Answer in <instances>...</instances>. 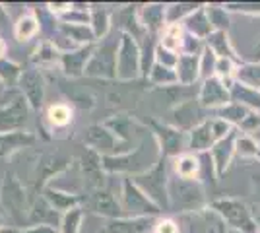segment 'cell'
Listing matches in <instances>:
<instances>
[{
    "label": "cell",
    "instance_id": "obj_8",
    "mask_svg": "<svg viewBox=\"0 0 260 233\" xmlns=\"http://www.w3.org/2000/svg\"><path fill=\"white\" fill-rule=\"evenodd\" d=\"M142 76V49L140 43L128 34H122L117 53V80L130 82Z\"/></svg>",
    "mask_w": 260,
    "mask_h": 233
},
{
    "label": "cell",
    "instance_id": "obj_35",
    "mask_svg": "<svg viewBox=\"0 0 260 233\" xmlns=\"http://www.w3.org/2000/svg\"><path fill=\"white\" fill-rule=\"evenodd\" d=\"M45 117H47V121L53 128H64L74 119V111L66 103H54V105H49Z\"/></svg>",
    "mask_w": 260,
    "mask_h": 233
},
{
    "label": "cell",
    "instance_id": "obj_44",
    "mask_svg": "<svg viewBox=\"0 0 260 233\" xmlns=\"http://www.w3.org/2000/svg\"><path fill=\"white\" fill-rule=\"evenodd\" d=\"M249 113H250V109L231 101L229 105H225L223 109L217 111V119H223V121L229 122L231 126H241V122L249 117Z\"/></svg>",
    "mask_w": 260,
    "mask_h": 233
},
{
    "label": "cell",
    "instance_id": "obj_32",
    "mask_svg": "<svg viewBox=\"0 0 260 233\" xmlns=\"http://www.w3.org/2000/svg\"><path fill=\"white\" fill-rule=\"evenodd\" d=\"M175 175L181 179H198L200 171H202V163H200V155L198 154H183L173 159Z\"/></svg>",
    "mask_w": 260,
    "mask_h": 233
},
{
    "label": "cell",
    "instance_id": "obj_28",
    "mask_svg": "<svg viewBox=\"0 0 260 233\" xmlns=\"http://www.w3.org/2000/svg\"><path fill=\"white\" fill-rule=\"evenodd\" d=\"M89 25H91L98 41L111 34V29H113L111 10L105 4H89Z\"/></svg>",
    "mask_w": 260,
    "mask_h": 233
},
{
    "label": "cell",
    "instance_id": "obj_51",
    "mask_svg": "<svg viewBox=\"0 0 260 233\" xmlns=\"http://www.w3.org/2000/svg\"><path fill=\"white\" fill-rule=\"evenodd\" d=\"M153 233H181V227L179 223L171 220V218H159L157 223H155V229Z\"/></svg>",
    "mask_w": 260,
    "mask_h": 233
},
{
    "label": "cell",
    "instance_id": "obj_36",
    "mask_svg": "<svg viewBox=\"0 0 260 233\" xmlns=\"http://www.w3.org/2000/svg\"><path fill=\"white\" fill-rule=\"evenodd\" d=\"M31 62L35 64V68L39 66H51L54 62H60V53L56 51V47H54L51 41H41V43L37 45V49L33 51L31 55Z\"/></svg>",
    "mask_w": 260,
    "mask_h": 233
},
{
    "label": "cell",
    "instance_id": "obj_14",
    "mask_svg": "<svg viewBox=\"0 0 260 233\" xmlns=\"http://www.w3.org/2000/svg\"><path fill=\"white\" fill-rule=\"evenodd\" d=\"M18 86H20V91L25 97V101L29 103L31 111H39L45 103V80L41 70L35 66L25 68L20 76Z\"/></svg>",
    "mask_w": 260,
    "mask_h": 233
},
{
    "label": "cell",
    "instance_id": "obj_24",
    "mask_svg": "<svg viewBox=\"0 0 260 233\" xmlns=\"http://www.w3.org/2000/svg\"><path fill=\"white\" fill-rule=\"evenodd\" d=\"M216 134H214V126H212V119L204 121L200 126H196L194 130L188 132V150L194 154H208L214 144H216Z\"/></svg>",
    "mask_w": 260,
    "mask_h": 233
},
{
    "label": "cell",
    "instance_id": "obj_62",
    "mask_svg": "<svg viewBox=\"0 0 260 233\" xmlns=\"http://www.w3.org/2000/svg\"><path fill=\"white\" fill-rule=\"evenodd\" d=\"M99 233H107V231H105V229H103V231H99Z\"/></svg>",
    "mask_w": 260,
    "mask_h": 233
},
{
    "label": "cell",
    "instance_id": "obj_63",
    "mask_svg": "<svg viewBox=\"0 0 260 233\" xmlns=\"http://www.w3.org/2000/svg\"><path fill=\"white\" fill-rule=\"evenodd\" d=\"M256 233H260V227H258V231H256Z\"/></svg>",
    "mask_w": 260,
    "mask_h": 233
},
{
    "label": "cell",
    "instance_id": "obj_40",
    "mask_svg": "<svg viewBox=\"0 0 260 233\" xmlns=\"http://www.w3.org/2000/svg\"><path fill=\"white\" fill-rule=\"evenodd\" d=\"M208 20L212 23L214 31H225L228 34L231 27V20H229V10L221 4H206Z\"/></svg>",
    "mask_w": 260,
    "mask_h": 233
},
{
    "label": "cell",
    "instance_id": "obj_45",
    "mask_svg": "<svg viewBox=\"0 0 260 233\" xmlns=\"http://www.w3.org/2000/svg\"><path fill=\"white\" fill-rule=\"evenodd\" d=\"M22 72H23V68L20 66L18 62H14V60L6 58V56L0 58V80L4 82V86H14V84H18Z\"/></svg>",
    "mask_w": 260,
    "mask_h": 233
},
{
    "label": "cell",
    "instance_id": "obj_13",
    "mask_svg": "<svg viewBox=\"0 0 260 233\" xmlns=\"http://www.w3.org/2000/svg\"><path fill=\"white\" fill-rule=\"evenodd\" d=\"M198 101L204 109H223L225 105L231 103V89L221 78H208L202 82V86L198 89Z\"/></svg>",
    "mask_w": 260,
    "mask_h": 233
},
{
    "label": "cell",
    "instance_id": "obj_1",
    "mask_svg": "<svg viewBox=\"0 0 260 233\" xmlns=\"http://www.w3.org/2000/svg\"><path fill=\"white\" fill-rule=\"evenodd\" d=\"M161 159V150L152 132L144 136L136 148H130L128 152L119 155H109L103 157V169L105 173L113 175H124V177H138L148 173L150 169L159 163Z\"/></svg>",
    "mask_w": 260,
    "mask_h": 233
},
{
    "label": "cell",
    "instance_id": "obj_57",
    "mask_svg": "<svg viewBox=\"0 0 260 233\" xmlns=\"http://www.w3.org/2000/svg\"><path fill=\"white\" fill-rule=\"evenodd\" d=\"M216 233H225V225H223L221 222L216 225Z\"/></svg>",
    "mask_w": 260,
    "mask_h": 233
},
{
    "label": "cell",
    "instance_id": "obj_15",
    "mask_svg": "<svg viewBox=\"0 0 260 233\" xmlns=\"http://www.w3.org/2000/svg\"><path fill=\"white\" fill-rule=\"evenodd\" d=\"M87 204L93 214H98L105 220H117V218H124L126 214L120 206V200L111 192L109 189L101 187V189L89 190V198Z\"/></svg>",
    "mask_w": 260,
    "mask_h": 233
},
{
    "label": "cell",
    "instance_id": "obj_52",
    "mask_svg": "<svg viewBox=\"0 0 260 233\" xmlns=\"http://www.w3.org/2000/svg\"><path fill=\"white\" fill-rule=\"evenodd\" d=\"M229 12H243V14H260V4L254 2H243V4H228Z\"/></svg>",
    "mask_w": 260,
    "mask_h": 233
},
{
    "label": "cell",
    "instance_id": "obj_30",
    "mask_svg": "<svg viewBox=\"0 0 260 233\" xmlns=\"http://www.w3.org/2000/svg\"><path fill=\"white\" fill-rule=\"evenodd\" d=\"M204 43H206V47L217 56V58H231V60H235V62H241V58H239L237 53H235L233 45L229 41V35L225 34V31H212Z\"/></svg>",
    "mask_w": 260,
    "mask_h": 233
},
{
    "label": "cell",
    "instance_id": "obj_54",
    "mask_svg": "<svg viewBox=\"0 0 260 233\" xmlns=\"http://www.w3.org/2000/svg\"><path fill=\"white\" fill-rule=\"evenodd\" d=\"M18 233H58L54 227L49 225H29V227H20Z\"/></svg>",
    "mask_w": 260,
    "mask_h": 233
},
{
    "label": "cell",
    "instance_id": "obj_59",
    "mask_svg": "<svg viewBox=\"0 0 260 233\" xmlns=\"http://www.w3.org/2000/svg\"><path fill=\"white\" fill-rule=\"evenodd\" d=\"M225 233H241V231H235V229H229V227H225Z\"/></svg>",
    "mask_w": 260,
    "mask_h": 233
},
{
    "label": "cell",
    "instance_id": "obj_55",
    "mask_svg": "<svg viewBox=\"0 0 260 233\" xmlns=\"http://www.w3.org/2000/svg\"><path fill=\"white\" fill-rule=\"evenodd\" d=\"M8 23H10V14H8V8H4V6L0 4V29L8 27Z\"/></svg>",
    "mask_w": 260,
    "mask_h": 233
},
{
    "label": "cell",
    "instance_id": "obj_61",
    "mask_svg": "<svg viewBox=\"0 0 260 233\" xmlns=\"http://www.w3.org/2000/svg\"><path fill=\"white\" fill-rule=\"evenodd\" d=\"M206 233H216V229H210V231H206Z\"/></svg>",
    "mask_w": 260,
    "mask_h": 233
},
{
    "label": "cell",
    "instance_id": "obj_7",
    "mask_svg": "<svg viewBox=\"0 0 260 233\" xmlns=\"http://www.w3.org/2000/svg\"><path fill=\"white\" fill-rule=\"evenodd\" d=\"M119 200L124 214L132 216V218H140V216H155V218H159V214L163 212L157 204H153L152 200L142 192L140 187L130 177H122V181H120Z\"/></svg>",
    "mask_w": 260,
    "mask_h": 233
},
{
    "label": "cell",
    "instance_id": "obj_6",
    "mask_svg": "<svg viewBox=\"0 0 260 233\" xmlns=\"http://www.w3.org/2000/svg\"><path fill=\"white\" fill-rule=\"evenodd\" d=\"M165 157L159 159V163L150 169L148 173L138 175V177H130L138 187L142 189V192L152 200L153 204H157L161 210H169V175H167V165H165Z\"/></svg>",
    "mask_w": 260,
    "mask_h": 233
},
{
    "label": "cell",
    "instance_id": "obj_4",
    "mask_svg": "<svg viewBox=\"0 0 260 233\" xmlns=\"http://www.w3.org/2000/svg\"><path fill=\"white\" fill-rule=\"evenodd\" d=\"M212 212L219 216L223 225L229 229H235L241 233H256L258 225L254 222L252 208H249L245 202L237 198H217L210 202Z\"/></svg>",
    "mask_w": 260,
    "mask_h": 233
},
{
    "label": "cell",
    "instance_id": "obj_33",
    "mask_svg": "<svg viewBox=\"0 0 260 233\" xmlns=\"http://www.w3.org/2000/svg\"><path fill=\"white\" fill-rule=\"evenodd\" d=\"M37 34H41V29H39V20H37V16L31 12H25L22 14L16 23H14V35H16V39L18 41H29L33 39Z\"/></svg>",
    "mask_w": 260,
    "mask_h": 233
},
{
    "label": "cell",
    "instance_id": "obj_19",
    "mask_svg": "<svg viewBox=\"0 0 260 233\" xmlns=\"http://www.w3.org/2000/svg\"><path fill=\"white\" fill-rule=\"evenodd\" d=\"M93 49H95V43L87 45V47H80L72 53H64L60 55V68L68 78H80L86 76V68L89 64V58L93 55Z\"/></svg>",
    "mask_w": 260,
    "mask_h": 233
},
{
    "label": "cell",
    "instance_id": "obj_5",
    "mask_svg": "<svg viewBox=\"0 0 260 233\" xmlns=\"http://www.w3.org/2000/svg\"><path fill=\"white\" fill-rule=\"evenodd\" d=\"M0 206L4 208V214L10 218L16 225L27 222L29 208H27V194L25 189L12 171H6L0 185Z\"/></svg>",
    "mask_w": 260,
    "mask_h": 233
},
{
    "label": "cell",
    "instance_id": "obj_58",
    "mask_svg": "<svg viewBox=\"0 0 260 233\" xmlns=\"http://www.w3.org/2000/svg\"><path fill=\"white\" fill-rule=\"evenodd\" d=\"M4 89H6V86H4V82H2V80H0V93H2V91H4Z\"/></svg>",
    "mask_w": 260,
    "mask_h": 233
},
{
    "label": "cell",
    "instance_id": "obj_16",
    "mask_svg": "<svg viewBox=\"0 0 260 233\" xmlns=\"http://www.w3.org/2000/svg\"><path fill=\"white\" fill-rule=\"evenodd\" d=\"M80 169H82V177L89 190H95L105 187V169H103V157L86 148L84 154L80 155Z\"/></svg>",
    "mask_w": 260,
    "mask_h": 233
},
{
    "label": "cell",
    "instance_id": "obj_41",
    "mask_svg": "<svg viewBox=\"0 0 260 233\" xmlns=\"http://www.w3.org/2000/svg\"><path fill=\"white\" fill-rule=\"evenodd\" d=\"M148 80L153 86H159V88H173L175 84H179V78L173 68L161 66V64H153V68L148 74Z\"/></svg>",
    "mask_w": 260,
    "mask_h": 233
},
{
    "label": "cell",
    "instance_id": "obj_39",
    "mask_svg": "<svg viewBox=\"0 0 260 233\" xmlns=\"http://www.w3.org/2000/svg\"><path fill=\"white\" fill-rule=\"evenodd\" d=\"M184 37V27L183 23H173V25H167L163 29V34L159 35V45L163 49H169L173 53L181 51V45H183Z\"/></svg>",
    "mask_w": 260,
    "mask_h": 233
},
{
    "label": "cell",
    "instance_id": "obj_31",
    "mask_svg": "<svg viewBox=\"0 0 260 233\" xmlns=\"http://www.w3.org/2000/svg\"><path fill=\"white\" fill-rule=\"evenodd\" d=\"M229 89H231V101L233 103H239V105L247 107L250 111L260 113V89L243 86L239 82H235Z\"/></svg>",
    "mask_w": 260,
    "mask_h": 233
},
{
    "label": "cell",
    "instance_id": "obj_43",
    "mask_svg": "<svg viewBox=\"0 0 260 233\" xmlns=\"http://www.w3.org/2000/svg\"><path fill=\"white\" fill-rule=\"evenodd\" d=\"M82 222H84V208L82 206L72 208L70 212L62 214L58 233H80L82 231Z\"/></svg>",
    "mask_w": 260,
    "mask_h": 233
},
{
    "label": "cell",
    "instance_id": "obj_53",
    "mask_svg": "<svg viewBox=\"0 0 260 233\" xmlns=\"http://www.w3.org/2000/svg\"><path fill=\"white\" fill-rule=\"evenodd\" d=\"M70 6H72V2H49L47 4V8L53 12L56 18H60L64 12L70 10Z\"/></svg>",
    "mask_w": 260,
    "mask_h": 233
},
{
    "label": "cell",
    "instance_id": "obj_46",
    "mask_svg": "<svg viewBox=\"0 0 260 233\" xmlns=\"http://www.w3.org/2000/svg\"><path fill=\"white\" fill-rule=\"evenodd\" d=\"M258 154H260V146L250 134H237V140H235V155L249 159V157H256Z\"/></svg>",
    "mask_w": 260,
    "mask_h": 233
},
{
    "label": "cell",
    "instance_id": "obj_47",
    "mask_svg": "<svg viewBox=\"0 0 260 233\" xmlns=\"http://www.w3.org/2000/svg\"><path fill=\"white\" fill-rule=\"evenodd\" d=\"M216 64H217V56L206 47L204 53L200 55V78H202V82L208 80V78L216 76Z\"/></svg>",
    "mask_w": 260,
    "mask_h": 233
},
{
    "label": "cell",
    "instance_id": "obj_37",
    "mask_svg": "<svg viewBox=\"0 0 260 233\" xmlns=\"http://www.w3.org/2000/svg\"><path fill=\"white\" fill-rule=\"evenodd\" d=\"M60 31L66 34L74 43L80 47H87V45L98 43L95 34L91 29V25H72V23H60Z\"/></svg>",
    "mask_w": 260,
    "mask_h": 233
},
{
    "label": "cell",
    "instance_id": "obj_29",
    "mask_svg": "<svg viewBox=\"0 0 260 233\" xmlns=\"http://www.w3.org/2000/svg\"><path fill=\"white\" fill-rule=\"evenodd\" d=\"M177 78L181 86H192L200 78V56L198 55H179L177 62Z\"/></svg>",
    "mask_w": 260,
    "mask_h": 233
},
{
    "label": "cell",
    "instance_id": "obj_38",
    "mask_svg": "<svg viewBox=\"0 0 260 233\" xmlns=\"http://www.w3.org/2000/svg\"><path fill=\"white\" fill-rule=\"evenodd\" d=\"M235 82L260 89V62H241L235 70Z\"/></svg>",
    "mask_w": 260,
    "mask_h": 233
},
{
    "label": "cell",
    "instance_id": "obj_26",
    "mask_svg": "<svg viewBox=\"0 0 260 233\" xmlns=\"http://www.w3.org/2000/svg\"><path fill=\"white\" fill-rule=\"evenodd\" d=\"M103 124H105L109 130L115 134L124 146L136 138V130L140 128V124L134 121L132 117H128V115H113V117H109Z\"/></svg>",
    "mask_w": 260,
    "mask_h": 233
},
{
    "label": "cell",
    "instance_id": "obj_60",
    "mask_svg": "<svg viewBox=\"0 0 260 233\" xmlns=\"http://www.w3.org/2000/svg\"><path fill=\"white\" fill-rule=\"evenodd\" d=\"M4 227V220H2V216H0V229Z\"/></svg>",
    "mask_w": 260,
    "mask_h": 233
},
{
    "label": "cell",
    "instance_id": "obj_23",
    "mask_svg": "<svg viewBox=\"0 0 260 233\" xmlns=\"http://www.w3.org/2000/svg\"><path fill=\"white\" fill-rule=\"evenodd\" d=\"M37 142L35 134L29 130H20V132H0V159L10 157L20 150H25Z\"/></svg>",
    "mask_w": 260,
    "mask_h": 233
},
{
    "label": "cell",
    "instance_id": "obj_9",
    "mask_svg": "<svg viewBox=\"0 0 260 233\" xmlns=\"http://www.w3.org/2000/svg\"><path fill=\"white\" fill-rule=\"evenodd\" d=\"M84 144L89 150L98 152L101 157L119 155L130 150L109 130L105 124H91V126H87L86 130H84Z\"/></svg>",
    "mask_w": 260,
    "mask_h": 233
},
{
    "label": "cell",
    "instance_id": "obj_12",
    "mask_svg": "<svg viewBox=\"0 0 260 233\" xmlns=\"http://www.w3.org/2000/svg\"><path fill=\"white\" fill-rule=\"evenodd\" d=\"M204 121H208L206 109L200 105L198 97L196 99H186L173 107L171 111V122L175 128L183 130V132H190L196 126H200Z\"/></svg>",
    "mask_w": 260,
    "mask_h": 233
},
{
    "label": "cell",
    "instance_id": "obj_27",
    "mask_svg": "<svg viewBox=\"0 0 260 233\" xmlns=\"http://www.w3.org/2000/svg\"><path fill=\"white\" fill-rule=\"evenodd\" d=\"M183 27L186 34L194 35V37H198V39L206 41L208 37H210V34L214 31L212 23H210V20H208L206 6L200 4V8H198L194 14H190V16L183 22Z\"/></svg>",
    "mask_w": 260,
    "mask_h": 233
},
{
    "label": "cell",
    "instance_id": "obj_50",
    "mask_svg": "<svg viewBox=\"0 0 260 233\" xmlns=\"http://www.w3.org/2000/svg\"><path fill=\"white\" fill-rule=\"evenodd\" d=\"M241 130H243V134H252L256 132L260 128V113L256 111H250L249 117L245 119V121L241 122V126H239Z\"/></svg>",
    "mask_w": 260,
    "mask_h": 233
},
{
    "label": "cell",
    "instance_id": "obj_20",
    "mask_svg": "<svg viewBox=\"0 0 260 233\" xmlns=\"http://www.w3.org/2000/svg\"><path fill=\"white\" fill-rule=\"evenodd\" d=\"M235 140H237V130L233 128L231 132L214 144V148L208 152L210 157H212V163H214V171H216L217 177H221L225 171H228L229 163L235 155Z\"/></svg>",
    "mask_w": 260,
    "mask_h": 233
},
{
    "label": "cell",
    "instance_id": "obj_3",
    "mask_svg": "<svg viewBox=\"0 0 260 233\" xmlns=\"http://www.w3.org/2000/svg\"><path fill=\"white\" fill-rule=\"evenodd\" d=\"M169 212H198L204 208L206 196L198 179H169Z\"/></svg>",
    "mask_w": 260,
    "mask_h": 233
},
{
    "label": "cell",
    "instance_id": "obj_11",
    "mask_svg": "<svg viewBox=\"0 0 260 233\" xmlns=\"http://www.w3.org/2000/svg\"><path fill=\"white\" fill-rule=\"evenodd\" d=\"M31 107L23 95L12 97L6 105L0 107V132H20L27 130Z\"/></svg>",
    "mask_w": 260,
    "mask_h": 233
},
{
    "label": "cell",
    "instance_id": "obj_22",
    "mask_svg": "<svg viewBox=\"0 0 260 233\" xmlns=\"http://www.w3.org/2000/svg\"><path fill=\"white\" fill-rule=\"evenodd\" d=\"M60 214L54 210L53 206L43 198V194H39L33 200L29 206V216H27V225H49L56 229V223L60 225Z\"/></svg>",
    "mask_w": 260,
    "mask_h": 233
},
{
    "label": "cell",
    "instance_id": "obj_21",
    "mask_svg": "<svg viewBox=\"0 0 260 233\" xmlns=\"http://www.w3.org/2000/svg\"><path fill=\"white\" fill-rule=\"evenodd\" d=\"M43 198L53 206L54 210L58 212L60 216L70 212L72 208H78L82 204V196L72 192V190H64L58 189V187H53V185H47L43 190H41Z\"/></svg>",
    "mask_w": 260,
    "mask_h": 233
},
{
    "label": "cell",
    "instance_id": "obj_56",
    "mask_svg": "<svg viewBox=\"0 0 260 233\" xmlns=\"http://www.w3.org/2000/svg\"><path fill=\"white\" fill-rule=\"evenodd\" d=\"M252 216H254V222H256V225L260 227V206H254V208H252Z\"/></svg>",
    "mask_w": 260,
    "mask_h": 233
},
{
    "label": "cell",
    "instance_id": "obj_18",
    "mask_svg": "<svg viewBox=\"0 0 260 233\" xmlns=\"http://www.w3.org/2000/svg\"><path fill=\"white\" fill-rule=\"evenodd\" d=\"M138 22L148 34L155 37L167 27V4H142L138 6Z\"/></svg>",
    "mask_w": 260,
    "mask_h": 233
},
{
    "label": "cell",
    "instance_id": "obj_2",
    "mask_svg": "<svg viewBox=\"0 0 260 233\" xmlns=\"http://www.w3.org/2000/svg\"><path fill=\"white\" fill-rule=\"evenodd\" d=\"M120 37H122V31L119 27H113L107 37L95 43L93 55L86 68V76L105 78V80L117 78V53H119Z\"/></svg>",
    "mask_w": 260,
    "mask_h": 233
},
{
    "label": "cell",
    "instance_id": "obj_48",
    "mask_svg": "<svg viewBox=\"0 0 260 233\" xmlns=\"http://www.w3.org/2000/svg\"><path fill=\"white\" fill-rule=\"evenodd\" d=\"M204 49H206V43L202 41V39H198L194 35L186 34L184 31V37H183V45H181V51H179V55H202L204 53Z\"/></svg>",
    "mask_w": 260,
    "mask_h": 233
},
{
    "label": "cell",
    "instance_id": "obj_49",
    "mask_svg": "<svg viewBox=\"0 0 260 233\" xmlns=\"http://www.w3.org/2000/svg\"><path fill=\"white\" fill-rule=\"evenodd\" d=\"M155 62L161 64V66L167 68H177V62H179V53H173L169 49H163L161 45L157 43V49H155Z\"/></svg>",
    "mask_w": 260,
    "mask_h": 233
},
{
    "label": "cell",
    "instance_id": "obj_10",
    "mask_svg": "<svg viewBox=\"0 0 260 233\" xmlns=\"http://www.w3.org/2000/svg\"><path fill=\"white\" fill-rule=\"evenodd\" d=\"M152 124V134L155 136L161 157H179L186 154L184 150H188V132H183L179 128H175L173 124H161V122H150Z\"/></svg>",
    "mask_w": 260,
    "mask_h": 233
},
{
    "label": "cell",
    "instance_id": "obj_42",
    "mask_svg": "<svg viewBox=\"0 0 260 233\" xmlns=\"http://www.w3.org/2000/svg\"><path fill=\"white\" fill-rule=\"evenodd\" d=\"M200 8V4L194 2H175V4H167V25L173 23H183L190 14H194Z\"/></svg>",
    "mask_w": 260,
    "mask_h": 233
},
{
    "label": "cell",
    "instance_id": "obj_25",
    "mask_svg": "<svg viewBox=\"0 0 260 233\" xmlns=\"http://www.w3.org/2000/svg\"><path fill=\"white\" fill-rule=\"evenodd\" d=\"M68 167H70V157H66V155H62V154L45 155L43 159H41V163H39V167H37L39 177H41L39 189L43 190L51 179L62 175Z\"/></svg>",
    "mask_w": 260,
    "mask_h": 233
},
{
    "label": "cell",
    "instance_id": "obj_17",
    "mask_svg": "<svg viewBox=\"0 0 260 233\" xmlns=\"http://www.w3.org/2000/svg\"><path fill=\"white\" fill-rule=\"evenodd\" d=\"M159 218L155 216H140V218H117V220H107L105 222V231L107 233H153L155 223Z\"/></svg>",
    "mask_w": 260,
    "mask_h": 233
},
{
    "label": "cell",
    "instance_id": "obj_34",
    "mask_svg": "<svg viewBox=\"0 0 260 233\" xmlns=\"http://www.w3.org/2000/svg\"><path fill=\"white\" fill-rule=\"evenodd\" d=\"M33 14H35L37 20H39V29H41V34H43L45 41H51L54 35H56V31H58V27H60L58 18L47 8V4L33 8Z\"/></svg>",
    "mask_w": 260,
    "mask_h": 233
}]
</instances>
